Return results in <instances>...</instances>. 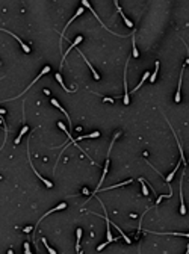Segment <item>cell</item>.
Wrapping results in <instances>:
<instances>
[{
  "label": "cell",
  "mask_w": 189,
  "mask_h": 254,
  "mask_svg": "<svg viewBox=\"0 0 189 254\" xmlns=\"http://www.w3.org/2000/svg\"><path fill=\"white\" fill-rule=\"evenodd\" d=\"M49 71H50V67H44V68H43V71H41V73H40V74H38V76H36V79H33V82H32V83H30V85H29V86H27V88H26V89H24V91H23V92H21V94H18V95H17V97H21V95H23V94H24V92H26V91H29V89H30V86H32V85H33V83H35V82H36V80H40V79H41V77H43V76H44V74H47V73H49ZM17 97H14V98H12V100H15V98H17Z\"/></svg>",
  "instance_id": "obj_1"
},
{
  "label": "cell",
  "mask_w": 189,
  "mask_h": 254,
  "mask_svg": "<svg viewBox=\"0 0 189 254\" xmlns=\"http://www.w3.org/2000/svg\"><path fill=\"white\" fill-rule=\"evenodd\" d=\"M82 39H83L82 36H77V38H76V41H74V42H73V44H71V46L68 47V50H67V52H65V53L62 55V61H61V68H62V65H64V61H65L67 55H68V53H70V52H71V50H73L74 47H77V44H79V42H82Z\"/></svg>",
  "instance_id": "obj_2"
},
{
  "label": "cell",
  "mask_w": 189,
  "mask_h": 254,
  "mask_svg": "<svg viewBox=\"0 0 189 254\" xmlns=\"http://www.w3.org/2000/svg\"><path fill=\"white\" fill-rule=\"evenodd\" d=\"M127 64H129V59L126 62V67H124V104H129L130 103V98H129V91H127V80H126V73H127Z\"/></svg>",
  "instance_id": "obj_3"
},
{
  "label": "cell",
  "mask_w": 189,
  "mask_h": 254,
  "mask_svg": "<svg viewBox=\"0 0 189 254\" xmlns=\"http://www.w3.org/2000/svg\"><path fill=\"white\" fill-rule=\"evenodd\" d=\"M65 207H67V204H65V203H61V204H58L56 207H53L52 210H49V212H47V213H46V215H43V216L40 218V221H38V222H36V227H38V224H40V222H41V221H43V219H44L46 216H49L50 213H53V212H58V210H62V209H65Z\"/></svg>",
  "instance_id": "obj_4"
},
{
  "label": "cell",
  "mask_w": 189,
  "mask_h": 254,
  "mask_svg": "<svg viewBox=\"0 0 189 254\" xmlns=\"http://www.w3.org/2000/svg\"><path fill=\"white\" fill-rule=\"evenodd\" d=\"M2 30H3V32H6V33H9V35H12V36H14V38H15V39H17V41L20 42V46H21V49H23V50H24L26 53H29V52H30V47H29V46L26 44V42H23V41H21V39H20V38H18V36L15 35V33H12L11 30H6V29H2Z\"/></svg>",
  "instance_id": "obj_5"
},
{
  "label": "cell",
  "mask_w": 189,
  "mask_h": 254,
  "mask_svg": "<svg viewBox=\"0 0 189 254\" xmlns=\"http://www.w3.org/2000/svg\"><path fill=\"white\" fill-rule=\"evenodd\" d=\"M184 176V174H183ZM183 176H182V180H180V203H182V206H180V213L182 215H186V207H184V200H183Z\"/></svg>",
  "instance_id": "obj_6"
},
{
  "label": "cell",
  "mask_w": 189,
  "mask_h": 254,
  "mask_svg": "<svg viewBox=\"0 0 189 254\" xmlns=\"http://www.w3.org/2000/svg\"><path fill=\"white\" fill-rule=\"evenodd\" d=\"M82 12H83V6H82V8H79V9H77V12H76V15H74V17H73V18H70V21H68V23H67V26H65V29H64V32H62V33H61V38H64V36H65V30H67V27H68V26H70V24H71V23H73V21H74V20H76V18H77V17H79V15H82Z\"/></svg>",
  "instance_id": "obj_7"
},
{
  "label": "cell",
  "mask_w": 189,
  "mask_h": 254,
  "mask_svg": "<svg viewBox=\"0 0 189 254\" xmlns=\"http://www.w3.org/2000/svg\"><path fill=\"white\" fill-rule=\"evenodd\" d=\"M132 182H133V180H132V179H129V180H126V182H123V183L113 185V186H109V188H100L98 191H107V189H115V188H121V186H124V185H130ZM98 191H97V192H98ZM97 192H95V194H97ZM95 194H94V195H95ZM94 195H91V197H94Z\"/></svg>",
  "instance_id": "obj_8"
},
{
  "label": "cell",
  "mask_w": 189,
  "mask_h": 254,
  "mask_svg": "<svg viewBox=\"0 0 189 254\" xmlns=\"http://www.w3.org/2000/svg\"><path fill=\"white\" fill-rule=\"evenodd\" d=\"M148 233H153V234H158V236H164V234H170V236H186L189 237V233H168V231H164V233H158V231H148Z\"/></svg>",
  "instance_id": "obj_9"
},
{
  "label": "cell",
  "mask_w": 189,
  "mask_h": 254,
  "mask_svg": "<svg viewBox=\"0 0 189 254\" xmlns=\"http://www.w3.org/2000/svg\"><path fill=\"white\" fill-rule=\"evenodd\" d=\"M79 55H82V58H83V59H85V62H86V64H88V67H89V68H91V71H92V74H94V79H95V80H100V76H98V73H97V71H95V70H94V67H92V65H91V64H89V61H88V59H86V56H85V55H83V53H82V52H79Z\"/></svg>",
  "instance_id": "obj_10"
},
{
  "label": "cell",
  "mask_w": 189,
  "mask_h": 254,
  "mask_svg": "<svg viewBox=\"0 0 189 254\" xmlns=\"http://www.w3.org/2000/svg\"><path fill=\"white\" fill-rule=\"evenodd\" d=\"M76 251H80V239H82V228H77V231H76Z\"/></svg>",
  "instance_id": "obj_11"
},
{
  "label": "cell",
  "mask_w": 189,
  "mask_h": 254,
  "mask_svg": "<svg viewBox=\"0 0 189 254\" xmlns=\"http://www.w3.org/2000/svg\"><path fill=\"white\" fill-rule=\"evenodd\" d=\"M115 6H117V9H118V12L121 14V17L124 18V23L127 24V27H133V23H132V21H130L129 18H126V15H124V12L121 11V6H118V2H115Z\"/></svg>",
  "instance_id": "obj_12"
},
{
  "label": "cell",
  "mask_w": 189,
  "mask_h": 254,
  "mask_svg": "<svg viewBox=\"0 0 189 254\" xmlns=\"http://www.w3.org/2000/svg\"><path fill=\"white\" fill-rule=\"evenodd\" d=\"M150 76H151V74H150V73H148V71H145V74H144V76H142V79H141V82H139V83H138V85H136V86H135V88H133V92H136V91H138V89H139V88H141V86H142V83H144V82H145V79H150Z\"/></svg>",
  "instance_id": "obj_13"
},
{
  "label": "cell",
  "mask_w": 189,
  "mask_h": 254,
  "mask_svg": "<svg viewBox=\"0 0 189 254\" xmlns=\"http://www.w3.org/2000/svg\"><path fill=\"white\" fill-rule=\"evenodd\" d=\"M98 136H100V132H92V133H89V135H82V136H79L77 141H82V139H91V138H98Z\"/></svg>",
  "instance_id": "obj_14"
},
{
  "label": "cell",
  "mask_w": 189,
  "mask_h": 254,
  "mask_svg": "<svg viewBox=\"0 0 189 254\" xmlns=\"http://www.w3.org/2000/svg\"><path fill=\"white\" fill-rule=\"evenodd\" d=\"M52 104H53V106H56L58 109H61V110L64 112V115H67V112H65V109H64V107H62V106H61V104L58 103V100H56V98H52ZM67 118H68V122L71 124V119H70V115H67Z\"/></svg>",
  "instance_id": "obj_15"
},
{
  "label": "cell",
  "mask_w": 189,
  "mask_h": 254,
  "mask_svg": "<svg viewBox=\"0 0 189 254\" xmlns=\"http://www.w3.org/2000/svg\"><path fill=\"white\" fill-rule=\"evenodd\" d=\"M158 71H159V61L156 62V68H154V71L151 73V76H150V82L153 83V82H156V77H158Z\"/></svg>",
  "instance_id": "obj_16"
},
{
  "label": "cell",
  "mask_w": 189,
  "mask_h": 254,
  "mask_svg": "<svg viewBox=\"0 0 189 254\" xmlns=\"http://www.w3.org/2000/svg\"><path fill=\"white\" fill-rule=\"evenodd\" d=\"M180 163H182V162H180ZM180 163H177V165H176V168L172 169V173H171L170 176H166V177H165V180H166V183H170V182H171V180L174 179V174L177 173V169H178V166H180Z\"/></svg>",
  "instance_id": "obj_17"
},
{
  "label": "cell",
  "mask_w": 189,
  "mask_h": 254,
  "mask_svg": "<svg viewBox=\"0 0 189 254\" xmlns=\"http://www.w3.org/2000/svg\"><path fill=\"white\" fill-rule=\"evenodd\" d=\"M27 130H29V127H27V125H24L23 129H21V132H20V135H18V136H17V139H15V144H20V141H21L23 135H24V133H26Z\"/></svg>",
  "instance_id": "obj_18"
},
{
  "label": "cell",
  "mask_w": 189,
  "mask_h": 254,
  "mask_svg": "<svg viewBox=\"0 0 189 254\" xmlns=\"http://www.w3.org/2000/svg\"><path fill=\"white\" fill-rule=\"evenodd\" d=\"M56 80H58V82L61 83V86L64 88V91H67V92H73V91H70L68 88H65V85H64V80H62V77H61V74H59V73H56Z\"/></svg>",
  "instance_id": "obj_19"
},
{
  "label": "cell",
  "mask_w": 189,
  "mask_h": 254,
  "mask_svg": "<svg viewBox=\"0 0 189 254\" xmlns=\"http://www.w3.org/2000/svg\"><path fill=\"white\" fill-rule=\"evenodd\" d=\"M132 44H133V58H138L139 53H138V49H136V44H135V32L132 35Z\"/></svg>",
  "instance_id": "obj_20"
},
{
  "label": "cell",
  "mask_w": 189,
  "mask_h": 254,
  "mask_svg": "<svg viewBox=\"0 0 189 254\" xmlns=\"http://www.w3.org/2000/svg\"><path fill=\"white\" fill-rule=\"evenodd\" d=\"M139 182L142 183V194L147 197V195H148V189H147V186H145V180H144V179H139Z\"/></svg>",
  "instance_id": "obj_21"
},
{
  "label": "cell",
  "mask_w": 189,
  "mask_h": 254,
  "mask_svg": "<svg viewBox=\"0 0 189 254\" xmlns=\"http://www.w3.org/2000/svg\"><path fill=\"white\" fill-rule=\"evenodd\" d=\"M43 243L46 245V248H47V251H49L50 254H56V251H55L53 248H50V246H49V243H47V240H46V239H43Z\"/></svg>",
  "instance_id": "obj_22"
},
{
  "label": "cell",
  "mask_w": 189,
  "mask_h": 254,
  "mask_svg": "<svg viewBox=\"0 0 189 254\" xmlns=\"http://www.w3.org/2000/svg\"><path fill=\"white\" fill-rule=\"evenodd\" d=\"M109 243H110V242H109V240H106L104 243L98 245V246H97V251H101V249H103V248H106V245H109Z\"/></svg>",
  "instance_id": "obj_23"
},
{
  "label": "cell",
  "mask_w": 189,
  "mask_h": 254,
  "mask_svg": "<svg viewBox=\"0 0 189 254\" xmlns=\"http://www.w3.org/2000/svg\"><path fill=\"white\" fill-rule=\"evenodd\" d=\"M24 252H26V254H30V248H29V243H27V242L24 243Z\"/></svg>",
  "instance_id": "obj_24"
},
{
  "label": "cell",
  "mask_w": 189,
  "mask_h": 254,
  "mask_svg": "<svg viewBox=\"0 0 189 254\" xmlns=\"http://www.w3.org/2000/svg\"><path fill=\"white\" fill-rule=\"evenodd\" d=\"M104 101H109V103H113V98H109V97H103Z\"/></svg>",
  "instance_id": "obj_25"
},
{
  "label": "cell",
  "mask_w": 189,
  "mask_h": 254,
  "mask_svg": "<svg viewBox=\"0 0 189 254\" xmlns=\"http://www.w3.org/2000/svg\"><path fill=\"white\" fill-rule=\"evenodd\" d=\"M24 231H26V233H29V231H32V227H26V228H24Z\"/></svg>",
  "instance_id": "obj_26"
},
{
  "label": "cell",
  "mask_w": 189,
  "mask_h": 254,
  "mask_svg": "<svg viewBox=\"0 0 189 254\" xmlns=\"http://www.w3.org/2000/svg\"><path fill=\"white\" fill-rule=\"evenodd\" d=\"M186 252H189V245H188V251H186Z\"/></svg>",
  "instance_id": "obj_27"
}]
</instances>
